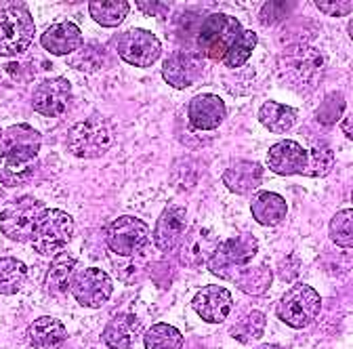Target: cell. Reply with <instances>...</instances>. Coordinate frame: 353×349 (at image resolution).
Returning a JSON list of instances; mask_svg holds the SVG:
<instances>
[{
    "label": "cell",
    "mask_w": 353,
    "mask_h": 349,
    "mask_svg": "<svg viewBox=\"0 0 353 349\" xmlns=\"http://www.w3.org/2000/svg\"><path fill=\"white\" fill-rule=\"evenodd\" d=\"M188 228V210L183 206H166L156 221L154 244L160 252H170L179 246Z\"/></svg>",
    "instance_id": "obj_17"
},
{
    "label": "cell",
    "mask_w": 353,
    "mask_h": 349,
    "mask_svg": "<svg viewBox=\"0 0 353 349\" xmlns=\"http://www.w3.org/2000/svg\"><path fill=\"white\" fill-rule=\"evenodd\" d=\"M278 72L288 89L296 93H309L322 82L326 74V59L316 47L296 45L282 53Z\"/></svg>",
    "instance_id": "obj_2"
},
{
    "label": "cell",
    "mask_w": 353,
    "mask_h": 349,
    "mask_svg": "<svg viewBox=\"0 0 353 349\" xmlns=\"http://www.w3.org/2000/svg\"><path fill=\"white\" fill-rule=\"evenodd\" d=\"M72 101V84L65 78H47L32 95V106L42 116H61Z\"/></svg>",
    "instance_id": "obj_13"
},
{
    "label": "cell",
    "mask_w": 353,
    "mask_h": 349,
    "mask_svg": "<svg viewBox=\"0 0 353 349\" xmlns=\"http://www.w3.org/2000/svg\"><path fill=\"white\" fill-rule=\"evenodd\" d=\"M40 45L51 55H70L82 49V30L72 21H59L42 32Z\"/></svg>",
    "instance_id": "obj_20"
},
{
    "label": "cell",
    "mask_w": 353,
    "mask_h": 349,
    "mask_svg": "<svg viewBox=\"0 0 353 349\" xmlns=\"http://www.w3.org/2000/svg\"><path fill=\"white\" fill-rule=\"evenodd\" d=\"M202 76V63L188 53H172L162 66V78L172 89H188Z\"/></svg>",
    "instance_id": "obj_21"
},
{
    "label": "cell",
    "mask_w": 353,
    "mask_h": 349,
    "mask_svg": "<svg viewBox=\"0 0 353 349\" xmlns=\"http://www.w3.org/2000/svg\"><path fill=\"white\" fill-rule=\"evenodd\" d=\"M232 308H234L232 292L228 288H223V286H216V284L200 288L196 292V297H194L196 314L204 322H210V324L225 322L228 316L232 314Z\"/></svg>",
    "instance_id": "obj_14"
},
{
    "label": "cell",
    "mask_w": 353,
    "mask_h": 349,
    "mask_svg": "<svg viewBox=\"0 0 353 349\" xmlns=\"http://www.w3.org/2000/svg\"><path fill=\"white\" fill-rule=\"evenodd\" d=\"M334 168V152L328 146H316L307 152V166H305V177H316L322 179Z\"/></svg>",
    "instance_id": "obj_32"
},
{
    "label": "cell",
    "mask_w": 353,
    "mask_h": 349,
    "mask_svg": "<svg viewBox=\"0 0 353 349\" xmlns=\"http://www.w3.org/2000/svg\"><path fill=\"white\" fill-rule=\"evenodd\" d=\"M36 172V160H15L9 156H0V183L7 188H19L28 183Z\"/></svg>",
    "instance_id": "obj_29"
},
{
    "label": "cell",
    "mask_w": 353,
    "mask_h": 349,
    "mask_svg": "<svg viewBox=\"0 0 353 349\" xmlns=\"http://www.w3.org/2000/svg\"><path fill=\"white\" fill-rule=\"evenodd\" d=\"M263 181V166L252 160H236L223 172V183L234 194H250Z\"/></svg>",
    "instance_id": "obj_22"
},
{
    "label": "cell",
    "mask_w": 353,
    "mask_h": 349,
    "mask_svg": "<svg viewBox=\"0 0 353 349\" xmlns=\"http://www.w3.org/2000/svg\"><path fill=\"white\" fill-rule=\"evenodd\" d=\"M44 210H47V206H44L42 200L34 196H21L0 212V232L9 240L28 242Z\"/></svg>",
    "instance_id": "obj_8"
},
{
    "label": "cell",
    "mask_w": 353,
    "mask_h": 349,
    "mask_svg": "<svg viewBox=\"0 0 353 349\" xmlns=\"http://www.w3.org/2000/svg\"><path fill=\"white\" fill-rule=\"evenodd\" d=\"M345 108H347L345 95H343V93H330V95L320 103V108L316 110V118H318L320 124L330 126V124H334V122L345 114Z\"/></svg>",
    "instance_id": "obj_35"
},
{
    "label": "cell",
    "mask_w": 353,
    "mask_h": 349,
    "mask_svg": "<svg viewBox=\"0 0 353 349\" xmlns=\"http://www.w3.org/2000/svg\"><path fill=\"white\" fill-rule=\"evenodd\" d=\"M322 310V297L309 284H294L286 290L278 303V318L290 328H305L312 324Z\"/></svg>",
    "instance_id": "obj_7"
},
{
    "label": "cell",
    "mask_w": 353,
    "mask_h": 349,
    "mask_svg": "<svg viewBox=\"0 0 353 349\" xmlns=\"http://www.w3.org/2000/svg\"><path fill=\"white\" fill-rule=\"evenodd\" d=\"M316 7L326 13V15H332V17H345L351 13L353 9V3L351 0H328V3H324V0H318Z\"/></svg>",
    "instance_id": "obj_37"
},
{
    "label": "cell",
    "mask_w": 353,
    "mask_h": 349,
    "mask_svg": "<svg viewBox=\"0 0 353 349\" xmlns=\"http://www.w3.org/2000/svg\"><path fill=\"white\" fill-rule=\"evenodd\" d=\"M42 148V135L30 124H13L3 130L0 137V156H9L15 160H36Z\"/></svg>",
    "instance_id": "obj_12"
},
{
    "label": "cell",
    "mask_w": 353,
    "mask_h": 349,
    "mask_svg": "<svg viewBox=\"0 0 353 349\" xmlns=\"http://www.w3.org/2000/svg\"><path fill=\"white\" fill-rule=\"evenodd\" d=\"M145 349H181L183 347V335L179 328L170 324H154L143 335Z\"/></svg>",
    "instance_id": "obj_31"
},
{
    "label": "cell",
    "mask_w": 353,
    "mask_h": 349,
    "mask_svg": "<svg viewBox=\"0 0 353 349\" xmlns=\"http://www.w3.org/2000/svg\"><path fill=\"white\" fill-rule=\"evenodd\" d=\"M234 282L238 284V288L246 295H263L268 292V288L274 282V272L270 266H246L244 270L238 272V276L234 278Z\"/></svg>",
    "instance_id": "obj_27"
},
{
    "label": "cell",
    "mask_w": 353,
    "mask_h": 349,
    "mask_svg": "<svg viewBox=\"0 0 353 349\" xmlns=\"http://www.w3.org/2000/svg\"><path fill=\"white\" fill-rule=\"evenodd\" d=\"M341 126H343V133L347 135V139H351V116H347Z\"/></svg>",
    "instance_id": "obj_40"
},
{
    "label": "cell",
    "mask_w": 353,
    "mask_h": 349,
    "mask_svg": "<svg viewBox=\"0 0 353 349\" xmlns=\"http://www.w3.org/2000/svg\"><path fill=\"white\" fill-rule=\"evenodd\" d=\"M34 38V19L21 3L0 9V55L17 57L28 51Z\"/></svg>",
    "instance_id": "obj_5"
},
{
    "label": "cell",
    "mask_w": 353,
    "mask_h": 349,
    "mask_svg": "<svg viewBox=\"0 0 353 349\" xmlns=\"http://www.w3.org/2000/svg\"><path fill=\"white\" fill-rule=\"evenodd\" d=\"M256 252H259V240L252 234L244 232L228 242H219L214 252L206 261V266L214 276L223 280H234L238 272L244 270L256 257Z\"/></svg>",
    "instance_id": "obj_4"
},
{
    "label": "cell",
    "mask_w": 353,
    "mask_h": 349,
    "mask_svg": "<svg viewBox=\"0 0 353 349\" xmlns=\"http://www.w3.org/2000/svg\"><path fill=\"white\" fill-rule=\"evenodd\" d=\"M99 51H101V47H97V45H88L86 49L76 51L78 55L70 59V66L76 68V70H84V72H95V70H99V68L105 63L103 55H101V57H95V53H99Z\"/></svg>",
    "instance_id": "obj_36"
},
{
    "label": "cell",
    "mask_w": 353,
    "mask_h": 349,
    "mask_svg": "<svg viewBox=\"0 0 353 349\" xmlns=\"http://www.w3.org/2000/svg\"><path fill=\"white\" fill-rule=\"evenodd\" d=\"M261 349H282V347H278V345H265V347H261Z\"/></svg>",
    "instance_id": "obj_41"
},
{
    "label": "cell",
    "mask_w": 353,
    "mask_h": 349,
    "mask_svg": "<svg viewBox=\"0 0 353 349\" xmlns=\"http://www.w3.org/2000/svg\"><path fill=\"white\" fill-rule=\"evenodd\" d=\"M188 118L196 130H214L228 118V106L214 93H200L190 101Z\"/></svg>",
    "instance_id": "obj_15"
},
{
    "label": "cell",
    "mask_w": 353,
    "mask_h": 349,
    "mask_svg": "<svg viewBox=\"0 0 353 349\" xmlns=\"http://www.w3.org/2000/svg\"><path fill=\"white\" fill-rule=\"evenodd\" d=\"M76 276V259L68 252H59L47 272L44 278V290L49 292V297L59 299L70 290V284Z\"/></svg>",
    "instance_id": "obj_25"
},
{
    "label": "cell",
    "mask_w": 353,
    "mask_h": 349,
    "mask_svg": "<svg viewBox=\"0 0 353 349\" xmlns=\"http://www.w3.org/2000/svg\"><path fill=\"white\" fill-rule=\"evenodd\" d=\"M299 274H301V261L296 257H292V255L286 257L280 263V268H278V276L284 282H294L299 278Z\"/></svg>",
    "instance_id": "obj_38"
},
{
    "label": "cell",
    "mask_w": 353,
    "mask_h": 349,
    "mask_svg": "<svg viewBox=\"0 0 353 349\" xmlns=\"http://www.w3.org/2000/svg\"><path fill=\"white\" fill-rule=\"evenodd\" d=\"M296 120H299V112L278 101H265L259 110V122L270 133H288L296 124Z\"/></svg>",
    "instance_id": "obj_26"
},
{
    "label": "cell",
    "mask_w": 353,
    "mask_h": 349,
    "mask_svg": "<svg viewBox=\"0 0 353 349\" xmlns=\"http://www.w3.org/2000/svg\"><path fill=\"white\" fill-rule=\"evenodd\" d=\"M219 240L216 236L206 230V228H192L190 232L183 234L181 242H179V261L181 266L185 268H198V266H204L206 261L210 259V255L214 252Z\"/></svg>",
    "instance_id": "obj_16"
},
{
    "label": "cell",
    "mask_w": 353,
    "mask_h": 349,
    "mask_svg": "<svg viewBox=\"0 0 353 349\" xmlns=\"http://www.w3.org/2000/svg\"><path fill=\"white\" fill-rule=\"evenodd\" d=\"M130 11V3L126 0H95L88 3V13L93 21H97L103 28H116L120 26Z\"/></svg>",
    "instance_id": "obj_28"
},
{
    "label": "cell",
    "mask_w": 353,
    "mask_h": 349,
    "mask_svg": "<svg viewBox=\"0 0 353 349\" xmlns=\"http://www.w3.org/2000/svg\"><path fill=\"white\" fill-rule=\"evenodd\" d=\"M150 244V228L137 217H118L108 228V246L120 257H137Z\"/></svg>",
    "instance_id": "obj_10"
},
{
    "label": "cell",
    "mask_w": 353,
    "mask_h": 349,
    "mask_svg": "<svg viewBox=\"0 0 353 349\" xmlns=\"http://www.w3.org/2000/svg\"><path fill=\"white\" fill-rule=\"evenodd\" d=\"M143 335V322L135 314H118L103 328V343L110 349H132Z\"/></svg>",
    "instance_id": "obj_19"
},
{
    "label": "cell",
    "mask_w": 353,
    "mask_h": 349,
    "mask_svg": "<svg viewBox=\"0 0 353 349\" xmlns=\"http://www.w3.org/2000/svg\"><path fill=\"white\" fill-rule=\"evenodd\" d=\"M0 137H3V128H0Z\"/></svg>",
    "instance_id": "obj_42"
},
{
    "label": "cell",
    "mask_w": 353,
    "mask_h": 349,
    "mask_svg": "<svg viewBox=\"0 0 353 349\" xmlns=\"http://www.w3.org/2000/svg\"><path fill=\"white\" fill-rule=\"evenodd\" d=\"M70 292L82 308L97 310V308H103L110 301L114 292V284H112L110 274H105L103 270L88 268L74 276L70 284Z\"/></svg>",
    "instance_id": "obj_11"
},
{
    "label": "cell",
    "mask_w": 353,
    "mask_h": 349,
    "mask_svg": "<svg viewBox=\"0 0 353 349\" xmlns=\"http://www.w3.org/2000/svg\"><path fill=\"white\" fill-rule=\"evenodd\" d=\"M28 337L34 349H63L68 343V330L63 322L51 316L34 320L28 328Z\"/></svg>",
    "instance_id": "obj_23"
},
{
    "label": "cell",
    "mask_w": 353,
    "mask_h": 349,
    "mask_svg": "<svg viewBox=\"0 0 353 349\" xmlns=\"http://www.w3.org/2000/svg\"><path fill=\"white\" fill-rule=\"evenodd\" d=\"M263 330H265V314L254 310V312H250L248 316H244L242 320H238V322L232 326L230 335H232L236 341L248 345V343L261 339Z\"/></svg>",
    "instance_id": "obj_33"
},
{
    "label": "cell",
    "mask_w": 353,
    "mask_h": 349,
    "mask_svg": "<svg viewBox=\"0 0 353 349\" xmlns=\"http://www.w3.org/2000/svg\"><path fill=\"white\" fill-rule=\"evenodd\" d=\"M114 143V130L101 116L76 122L68 133V150L78 158H99Z\"/></svg>",
    "instance_id": "obj_6"
},
{
    "label": "cell",
    "mask_w": 353,
    "mask_h": 349,
    "mask_svg": "<svg viewBox=\"0 0 353 349\" xmlns=\"http://www.w3.org/2000/svg\"><path fill=\"white\" fill-rule=\"evenodd\" d=\"M74 230L76 226L72 215L59 208H47L40 215V219L32 232V248L42 257L59 255L74 238Z\"/></svg>",
    "instance_id": "obj_3"
},
{
    "label": "cell",
    "mask_w": 353,
    "mask_h": 349,
    "mask_svg": "<svg viewBox=\"0 0 353 349\" xmlns=\"http://www.w3.org/2000/svg\"><path fill=\"white\" fill-rule=\"evenodd\" d=\"M256 42L259 36L252 30L242 28L236 17L225 13L206 17L196 38V45L206 59L223 63L228 68L244 66L250 59Z\"/></svg>",
    "instance_id": "obj_1"
},
{
    "label": "cell",
    "mask_w": 353,
    "mask_h": 349,
    "mask_svg": "<svg viewBox=\"0 0 353 349\" xmlns=\"http://www.w3.org/2000/svg\"><path fill=\"white\" fill-rule=\"evenodd\" d=\"M28 280V268L15 257L0 259V295H15Z\"/></svg>",
    "instance_id": "obj_30"
},
{
    "label": "cell",
    "mask_w": 353,
    "mask_h": 349,
    "mask_svg": "<svg viewBox=\"0 0 353 349\" xmlns=\"http://www.w3.org/2000/svg\"><path fill=\"white\" fill-rule=\"evenodd\" d=\"M116 51L122 57V61H126L130 66L150 68L162 55V42L150 30L132 28V30H126L118 36Z\"/></svg>",
    "instance_id": "obj_9"
},
{
    "label": "cell",
    "mask_w": 353,
    "mask_h": 349,
    "mask_svg": "<svg viewBox=\"0 0 353 349\" xmlns=\"http://www.w3.org/2000/svg\"><path fill=\"white\" fill-rule=\"evenodd\" d=\"M250 212L256 223L274 228L284 221L288 206L286 200L276 192H259L250 200Z\"/></svg>",
    "instance_id": "obj_24"
},
{
    "label": "cell",
    "mask_w": 353,
    "mask_h": 349,
    "mask_svg": "<svg viewBox=\"0 0 353 349\" xmlns=\"http://www.w3.org/2000/svg\"><path fill=\"white\" fill-rule=\"evenodd\" d=\"M137 7L141 9V11H145L148 15H160V11L166 7V5H160V3H137Z\"/></svg>",
    "instance_id": "obj_39"
},
{
    "label": "cell",
    "mask_w": 353,
    "mask_h": 349,
    "mask_svg": "<svg viewBox=\"0 0 353 349\" xmlns=\"http://www.w3.org/2000/svg\"><path fill=\"white\" fill-rule=\"evenodd\" d=\"M268 166L282 177L303 174L307 166V150L290 139L278 141L268 152Z\"/></svg>",
    "instance_id": "obj_18"
},
{
    "label": "cell",
    "mask_w": 353,
    "mask_h": 349,
    "mask_svg": "<svg viewBox=\"0 0 353 349\" xmlns=\"http://www.w3.org/2000/svg\"><path fill=\"white\" fill-rule=\"evenodd\" d=\"M328 236L336 246L351 248V242H353V210L351 208L339 210L332 217L328 223Z\"/></svg>",
    "instance_id": "obj_34"
}]
</instances>
